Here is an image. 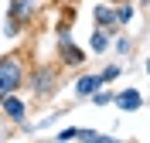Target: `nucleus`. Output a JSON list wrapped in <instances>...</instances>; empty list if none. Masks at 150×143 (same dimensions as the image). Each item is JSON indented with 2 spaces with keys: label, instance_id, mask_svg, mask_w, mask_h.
I'll use <instances>...</instances> for the list:
<instances>
[{
  "label": "nucleus",
  "instance_id": "obj_1",
  "mask_svg": "<svg viewBox=\"0 0 150 143\" xmlns=\"http://www.w3.org/2000/svg\"><path fill=\"white\" fill-rule=\"evenodd\" d=\"M24 89H31V95H34V99H41V102H48L51 95H58V89H62V68H58V61H55V65L48 61V65L31 68Z\"/></svg>",
  "mask_w": 150,
  "mask_h": 143
},
{
  "label": "nucleus",
  "instance_id": "obj_2",
  "mask_svg": "<svg viewBox=\"0 0 150 143\" xmlns=\"http://www.w3.org/2000/svg\"><path fill=\"white\" fill-rule=\"evenodd\" d=\"M28 58L21 55V51H10V55L0 58V99L7 92H21L24 82H28Z\"/></svg>",
  "mask_w": 150,
  "mask_h": 143
},
{
  "label": "nucleus",
  "instance_id": "obj_3",
  "mask_svg": "<svg viewBox=\"0 0 150 143\" xmlns=\"http://www.w3.org/2000/svg\"><path fill=\"white\" fill-rule=\"evenodd\" d=\"M28 113H31V106H28V99H24L21 92H7L4 99H0V116H4L7 123L21 126L24 119H28Z\"/></svg>",
  "mask_w": 150,
  "mask_h": 143
},
{
  "label": "nucleus",
  "instance_id": "obj_4",
  "mask_svg": "<svg viewBox=\"0 0 150 143\" xmlns=\"http://www.w3.org/2000/svg\"><path fill=\"white\" fill-rule=\"evenodd\" d=\"M85 58H89V55H85V48H79L72 38L58 44V68H82Z\"/></svg>",
  "mask_w": 150,
  "mask_h": 143
},
{
  "label": "nucleus",
  "instance_id": "obj_5",
  "mask_svg": "<svg viewBox=\"0 0 150 143\" xmlns=\"http://www.w3.org/2000/svg\"><path fill=\"white\" fill-rule=\"evenodd\" d=\"M112 106H116L120 113H140V106H143V92H140L137 85L120 89V92L112 95Z\"/></svg>",
  "mask_w": 150,
  "mask_h": 143
},
{
  "label": "nucleus",
  "instance_id": "obj_6",
  "mask_svg": "<svg viewBox=\"0 0 150 143\" xmlns=\"http://www.w3.org/2000/svg\"><path fill=\"white\" fill-rule=\"evenodd\" d=\"M7 17H14L17 24L28 27L31 20L38 17V0H10L7 4Z\"/></svg>",
  "mask_w": 150,
  "mask_h": 143
},
{
  "label": "nucleus",
  "instance_id": "obj_7",
  "mask_svg": "<svg viewBox=\"0 0 150 143\" xmlns=\"http://www.w3.org/2000/svg\"><path fill=\"white\" fill-rule=\"evenodd\" d=\"M112 34L116 31H109V27H92V34H89V55H106L109 44H112Z\"/></svg>",
  "mask_w": 150,
  "mask_h": 143
},
{
  "label": "nucleus",
  "instance_id": "obj_8",
  "mask_svg": "<svg viewBox=\"0 0 150 143\" xmlns=\"http://www.w3.org/2000/svg\"><path fill=\"white\" fill-rule=\"evenodd\" d=\"M133 17H137V4H133V0H116V4H112V20H116V27H130Z\"/></svg>",
  "mask_w": 150,
  "mask_h": 143
},
{
  "label": "nucleus",
  "instance_id": "obj_9",
  "mask_svg": "<svg viewBox=\"0 0 150 143\" xmlns=\"http://www.w3.org/2000/svg\"><path fill=\"white\" fill-rule=\"evenodd\" d=\"M92 20H96V27L120 31V27H116V20H112V4H109V0H96V7H92Z\"/></svg>",
  "mask_w": 150,
  "mask_h": 143
},
{
  "label": "nucleus",
  "instance_id": "obj_10",
  "mask_svg": "<svg viewBox=\"0 0 150 143\" xmlns=\"http://www.w3.org/2000/svg\"><path fill=\"white\" fill-rule=\"evenodd\" d=\"M99 85H103V82H99V72H96V75L92 72H82V75L75 78V95H79V99H89Z\"/></svg>",
  "mask_w": 150,
  "mask_h": 143
},
{
  "label": "nucleus",
  "instance_id": "obj_11",
  "mask_svg": "<svg viewBox=\"0 0 150 143\" xmlns=\"http://www.w3.org/2000/svg\"><path fill=\"white\" fill-rule=\"evenodd\" d=\"M112 51H116V58H130L133 55V38H130V34H123V27L120 31H116V34H112Z\"/></svg>",
  "mask_w": 150,
  "mask_h": 143
},
{
  "label": "nucleus",
  "instance_id": "obj_12",
  "mask_svg": "<svg viewBox=\"0 0 150 143\" xmlns=\"http://www.w3.org/2000/svg\"><path fill=\"white\" fill-rule=\"evenodd\" d=\"M120 75H123V61H109V65L99 72V82H103V85H112Z\"/></svg>",
  "mask_w": 150,
  "mask_h": 143
},
{
  "label": "nucleus",
  "instance_id": "obj_13",
  "mask_svg": "<svg viewBox=\"0 0 150 143\" xmlns=\"http://www.w3.org/2000/svg\"><path fill=\"white\" fill-rule=\"evenodd\" d=\"M112 95H116V89H112V85H99L92 95H89V102H92V106H109Z\"/></svg>",
  "mask_w": 150,
  "mask_h": 143
},
{
  "label": "nucleus",
  "instance_id": "obj_14",
  "mask_svg": "<svg viewBox=\"0 0 150 143\" xmlns=\"http://www.w3.org/2000/svg\"><path fill=\"white\" fill-rule=\"evenodd\" d=\"M72 140H79V126H65L55 133V143H72Z\"/></svg>",
  "mask_w": 150,
  "mask_h": 143
},
{
  "label": "nucleus",
  "instance_id": "obj_15",
  "mask_svg": "<svg viewBox=\"0 0 150 143\" xmlns=\"http://www.w3.org/2000/svg\"><path fill=\"white\" fill-rule=\"evenodd\" d=\"M21 31H24V24H17L14 17L4 20V38H21Z\"/></svg>",
  "mask_w": 150,
  "mask_h": 143
},
{
  "label": "nucleus",
  "instance_id": "obj_16",
  "mask_svg": "<svg viewBox=\"0 0 150 143\" xmlns=\"http://www.w3.org/2000/svg\"><path fill=\"white\" fill-rule=\"evenodd\" d=\"M143 72H147V75H150V58H147V61H143Z\"/></svg>",
  "mask_w": 150,
  "mask_h": 143
},
{
  "label": "nucleus",
  "instance_id": "obj_17",
  "mask_svg": "<svg viewBox=\"0 0 150 143\" xmlns=\"http://www.w3.org/2000/svg\"><path fill=\"white\" fill-rule=\"evenodd\" d=\"M51 4H65V0H51Z\"/></svg>",
  "mask_w": 150,
  "mask_h": 143
},
{
  "label": "nucleus",
  "instance_id": "obj_18",
  "mask_svg": "<svg viewBox=\"0 0 150 143\" xmlns=\"http://www.w3.org/2000/svg\"><path fill=\"white\" fill-rule=\"evenodd\" d=\"M0 140H7V133H0Z\"/></svg>",
  "mask_w": 150,
  "mask_h": 143
},
{
  "label": "nucleus",
  "instance_id": "obj_19",
  "mask_svg": "<svg viewBox=\"0 0 150 143\" xmlns=\"http://www.w3.org/2000/svg\"><path fill=\"white\" fill-rule=\"evenodd\" d=\"M109 4H116V0H109Z\"/></svg>",
  "mask_w": 150,
  "mask_h": 143
}]
</instances>
